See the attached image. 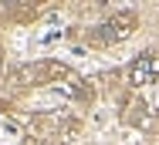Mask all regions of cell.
Masks as SVG:
<instances>
[{
	"instance_id": "7a4b0ae2",
	"label": "cell",
	"mask_w": 159,
	"mask_h": 145,
	"mask_svg": "<svg viewBox=\"0 0 159 145\" xmlns=\"http://www.w3.org/2000/svg\"><path fill=\"white\" fill-rule=\"evenodd\" d=\"M156 78H159V54L156 51L139 54V58L132 61V68H129V85L142 88V85H152Z\"/></svg>"
},
{
	"instance_id": "6da1fadb",
	"label": "cell",
	"mask_w": 159,
	"mask_h": 145,
	"mask_svg": "<svg viewBox=\"0 0 159 145\" xmlns=\"http://www.w3.org/2000/svg\"><path fill=\"white\" fill-rule=\"evenodd\" d=\"M132 30H135V14H132V10H122V14L108 17V20L95 30V41L98 44H115V41H125Z\"/></svg>"
}]
</instances>
